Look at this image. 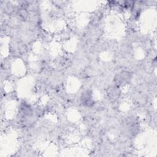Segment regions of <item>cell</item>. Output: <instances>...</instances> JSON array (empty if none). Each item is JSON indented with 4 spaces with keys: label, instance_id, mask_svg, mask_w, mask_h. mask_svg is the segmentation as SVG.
I'll list each match as a JSON object with an SVG mask.
<instances>
[{
    "label": "cell",
    "instance_id": "cell-2",
    "mask_svg": "<svg viewBox=\"0 0 157 157\" xmlns=\"http://www.w3.org/2000/svg\"><path fill=\"white\" fill-rule=\"evenodd\" d=\"M120 93V92L118 88L116 86L110 87L107 90V96L112 101H116L119 98Z\"/></svg>",
    "mask_w": 157,
    "mask_h": 157
},
{
    "label": "cell",
    "instance_id": "cell-1",
    "mask_svg": "<svg viewBox=\"0 0 157 157\" xmlns=\"http://www.w3.org/2000/svg\"><path fill=\"white\" fill-rule=\"evenodd\" d=\"M131 75L126 71H122L118 74L115 77V82L118 86L124 85L127 84L131 80Z\"/></svg>",
    "mask_w": 157,
    "mask_h": 157
},
{
    "label": "cell",
    "instance_id": "cell-3",
    "mask_svg": "<svg viewBox=\"0 0 157 157\" xmlns=\"http://www.w3.org/2000/svg\"><path fill=\"white\" fill-rule=\"evenodd\" d=\"M19 12H20V16H21L22 18H26L28 13H27V12L25 10V9H21V10H20Z\"/></svg>",
    "mask_w": 157,
    "mask_h": 157
}]
</instances>
